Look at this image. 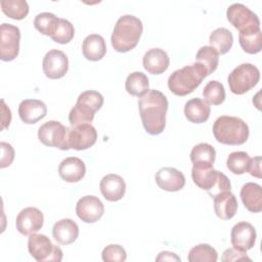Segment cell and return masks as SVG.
<instances>
[{
	"label": "cell",
	"mask_w": 262,
	"mask_h": 262,
	"mask_svg": "<svg viewBox=\"0 0 262 262\" xmlns=\"http://www.w3.org/2000/svg\"><path fill=\"white\" fill-rule=\"evenodd\" d=\"M168 99L164 93L151 89L138 99V108L142 125L150 135L161 134L166 126Z\"/></svg>",
	"instance_id": "obj_1"
},
{
	"label": "cell",
	"mask_w": 262,
	"mask_h": 262,
	"mask_svg": "<svg viewBox=\"0 0 262 262\" xmlns=\"http://www.w3.org/2000/svg\"><path fill=\"white\" fill-rule=\"evenodd\" d=\"M142 31L143 26L138 17L131 14L120 16L111 37L112 46L118 52H128L138 44Z\"/></svg>",
	"instance_id": "obj_2"
},
{
	"label": "cell",
	"mask_w": 262,
	"mask_h": 262,
	"mask_svg": "<svg viewBox=\"0 0 262 262\" xmlns=\"http://www.w3.org/2000/svg\"><path fill=\"white\" fill-rule=\"evenodd\" d=\"M207 76L206 68L195 61L192 64L174 71L168 79V87L173 94L185 96L198 88Z\"/></svg>",
	"instance_id": "obj_3"
},
{
	"label": "cell",
	"mask_w": 262,
	"mask_h": 262,
	"mask_svg": "<svg viewBox=\"0 0 262 262\" xmlns=\"http://www.w3.org/2000/svg\"><path fill=\"white\" fill-rule=\"evenodd\" d=\"M249 133L247 123L237 117L221 116L213 124V135L222 144H244L248 140Z\"/></svg>",
	"instance_id": "obj_4"
},
{
	"label": "cell",
	"mask_w": 262,
	"mask_h": 262,
	"mask_svg": "<svg viewBox=\"0 0 262 262\" xmlns=\"http://www.w3.org/2000/svg\"><path fill=\"white\" fill-rule=\"evenodd\" d=\"M191 177L196 186L207 190L209 195L214 199L219 193L230 191L231 183L227 176L222 172L213 169V166L193 165Z\"/></svg>",
	"instance_id": "obj_5"
},
{
	"label": "cell",
	"mask_w": 262,
	"mask_h": 262,
	"mask_svg": "<svg viewBox=\"0 0 262 262\" xmlns=\"http://www.w3.org/2000/svg\"><path fill=\"white\" fill-rule=\"evenodd\" d=\"M103 104V96L94 90H86L82 92L69 114V121L72 126L91 123L95 113L101 108Z\"/></svg>",
	"instance_id": "obj_6"
},
{
	"label": "cell",
	"mask_w": 262,
	"mask_h": 262,
	"mask_svg": "<svg viewBox=\"0 0 262 262\" xmlns=\"http://www.w3.org/2000/svg\"><path fill=\"white\" fill-rule=\"evenodd\" d=\"M260 80L259 69L252 63H242L231 71L227 83L232 93L242 95L254 88Z\"/></svg>",
	"instance_id": "obj_7"
},
{
	"label": "cell",
	"mask_w": 262,
	"mask_h": 262,
	"mask_svg": "<svg viewBox=\"0 0 262 262\" xmlns=\"http://www.w3.org/2000/svg\"><path fill=\"white\" fill-rule=\"evenodd\" d=\"M28 250L38 262H60L62 260L61 249L53 245L45 234L32 233L28 239Z\"/></svg>",
	"instance_id": "obj_8"
},
{
	"label": "cell",
	"mask_w": 262,
	"mask_h": 262,
	"mask_svg": "<svg viewBox=\"0 0 262 262\" xmlns=\"http://www.w3.org/2000/svg\"><path fill=\"white\" fill-rule=\"evenodd\" d=\"M228 21L239 32L250 33L260 30V20L256 13L242 3L231 4L226 11Z\"/></svg>",
	"instance_id": "obj_9"
},
{
	"label": "cell",
	"mask_w": 262,
	"mask_h": 262,
	"mask_svg": "<svg viewBox=\"0 0 262 262\" xmlns=\"http://www.w3.org/2000/svg\"><path fill=\"white\" fill-rule=\"evenodd\" d=\"M70 128L58 121H47L38 129V138L46 146L57 147L61 150L70 149L68 137Z\"/></svg>",
	"instance_id": "obj_10"
},
{
	"label": "cell",
	"mask_w": 262,
	"mask_h": 262,
	"mask_svg": "<svg viewBox=\"0 0 262 262\" xmlns=\"http://www.w3.org/2000/svg\"><path fill=\"white\" fill-rule=\"evenodd\" d=\"M20 31L16 26L3 23L0 27V58L13 60L19 52Z\"/></svg>",
	"instance_id": "obj_11"
},
{
	"label": "cell",
	"mask_w": 262,
	"mask_h": 262,
	"mask_svg": "<svg viewBox=\"0 0 262 262\" xmlns=\"http://www.w3.org/2000/svg\"><path fill=\"white\" fill-rule=\"evenodd\" d=\"M42 69L45 76L55 80L62 78L69 70V59L67 54L58 49L49 50L43 57Z\"/></svg>",
	"instance_id": "obj_12"
},
{
	"label": "cell",
	"mask_w": 262,
	"mask_h": 262,
	"mask_svg": "<svg viewBox=\"0 0 262 262\" xmlns=\"http://www.w3.org/2000/svg\"><path fill=\"white\" fill-rule=\"evenodd\" d=\"M96 139L97 131L90 123L76 125L69 131V146L76 150H84L91 147L96 142Z\"/></svg>",
	"instance_id": "obj_13"
},
{
	"label": "cell",
	"mask_w": 262,
	"mask_h": 262,
	"mask_svg": "<svg viewBox=\"0 0 262 262\" xmlns=\"http://www.w3.org/2000/svg\"><path fill=\"white\" fill-rule=\"evenodd\" d=\"M44 223L43 213L35 207L23 209L16 216V229L23 235H31L39 231Z\"/></svg>",
	"instance_id": "obj_14"
},
{
	"label": "cell",
	"mask_w": 262,
	"mask_h": 262,
	"mask_svg": "<svg viewBox=\"0 0 262 262\" xmlns=\"http://www.w3.org/2000/svg\"><path fill=\"white\" fill-rule=\"evenodd\" d=\"M256 229L249 222H237L231 228L230 242L233 248L238 251L247 252L251 250L256 243Z\"/></svg>",
	"instance_id": "obj_15"
},
{
	"label": "cell",
	"mask_w": 262,
	"mask_h": 262,
	"mask_svg": "<svg viewBox=\"0 0 262 262\" xmlns=\"http://www.w3.org/2000/svg\"><path fill=\"white\" fill-rule=\"evenodd\" d=\"M103 213L104 206L95 195H85L77 202L76 214L85 223H94L98 221Z\"/></svg>",
	"instance_id": "obj_16"
},
{
	"label": "cell",
	"mask_w": 262,
	"mask_h": 262,
	"mask_svg": "<svg viewBox=\"0 0 262 262\" xmlns=\"http://www.w3.org/2000/svg\"><path fill=\"white\" fill-rule=\"evenodd\" d=\"M156 183L166 191H178L185 185V177L182 172L172 167L161 168L156 173Z\"/></svg>",
	"instance_id": "obj_17"
},
{
	"label": "cell",
	"mask_w": 262,
	"mask_h": 262,
	"mask_svg": "<svg viewBox=\"0 0 262 262\" xmlns=\"http://www.w3.org/2000/svg\"><path fill=\"white\" fill-rule=\"evenodd\" d=\"M100 192L108 202H118L123 199L126 191L125 180L117 174H107L99 183Z\"/></svg>",
	"instance_id": "obj_18"
},
{
	"label": "cell",
	"mask_w": 262,
	"mask_h": 262,
	"mask_svg": "<svg viewBox=\"0 0 262 262\" xmlns=\"http://www.w3.org/2000/svg\"><path fill=\"white\" fill-rule=\"evenodd\" d=\"M143 68L152 75H160L167 71L170 64L168 53L161 48L148 49L142 58Z\"/></svg>",
	"instance_id": "obj_19"
},
{
	"label": "cell",
	"mask_w": 262,
	"mask_h": 262,
	"mask_svg": "<svg viewBox=\"0 0 262 262\" xmlns=\"http://www.w3.org/2000/svg\"><path fill=\"white\" fill-rule=\"evenodd\" d=\"M46 115L47 106L39 99H25L18 105V116L25 124H36Z\"/></svg>",
	"instance_id": "obj_20"
},
{
	"label": "cell",
	"mask_w": 262,
	"mask_h": 262,
	"mask_svg": "<svg viewBox=\"0 0 262 262\" xmlns=\"http://www.w3.org/2000/svg\"><path fill=\"white\" fill-rule=\"evenodd\" d=\"M86 173L84 162L77 157H69L62 160L58 166V174L66 182L74 183L82 180Z\"/></svg>",
	"instance_id": "obj_21"
},
{
	"label": "cell",
	"mask_w": 262,
	"mask_h": 262,
	"mask_svg": "<svg viewBox=\"0 0 262 262\" xmlns=\"http://www.w3.org/2000/svg\"><path fill=\"white\" fill-rule=\"evenodd\" d=\"M52 235L57 243L61 245H70L79 236V226L70 218L60 219L54 223Z\"/></svg>",
	"instance_id": "obj_22"
},
{
	"label": "cell",
	"mask_w": 262,
	"mask_h": 262,
	"mask_svg": "<svg viewBox=\"0 0 262 262\" xmlns=\"http://www.w3.org/2000/svg\"><path fill=\"white\" fill-rule=\"evenodd\" d=\"M237 211V201L230 191L219 193L214 198V212L222 220L231 219Z\"/></svg>",
	"instance_id": "obj_23"
},
{
	"label": "cell",
	"mask_w": 262,
	"mask_h": 262,
	"mask_svg": "<svg viewBox=\"0 0 262 262\" xmlns=\"http://www.w3.org/2000/svg\"><path fill=\"white\" fill-rule=\"evenodd\" d=\"M241 199L245 208L252 213L262 210V188L258 183L248 182L241 189Z\"/></svg>",
	"instance_id": "obj_24"
},
{
	"label": "cell",
	"mask_w": 262,
	"mask_h": 262,
	"mask_svg": "<svg viewBox=\"0 0 262 262\" xmlns=\"http://www.w3.org/2000/svg\"><path fill=\"white\" fill-rule=\"evenodd\" d=\"M82 52L84 57L88 60H100L106 53V45L103 37L98 34L88 35L83 41Z\"/></svg>",
	"instance_id": "obj_25"
},
{
	"label": "cell",
	"mask_w": 262,
	"mask_h": 262,
	"mask_svg": "<svg viewBox=\"0 0 262 262\" xmlns=\"http://www.w3.org/2000/svg\"><path fill=\"white\" fill-rule=\"evenodd\" d=\"M211 113L210 105L203 99L194 97L186 101L184 105L185 118L195 124H201L208 121Z\"/></svg>",
	"instance_id": "obj_26"
},
{
	"label": "cell",
	"mask_w": 262,
	"mask_h": 262,
	"mask_svg": "<svg viewBox=\"0 0 262 262\" xmlns=\"http://www.w3.org/2000/svg\"><path fill=\"white\" fill-rule=\"evenodd\" d=\"M209 42L210 46L214 48L218 54H225L232 46L233 36L228 29L218 28L211 33Z\"/></svg>",
	"instance_id": "obj_27"
},
{
	"label": "cell",
	"mask_w": 262,
	"mask_h": 262,
	"mask_svg": "<svg viewBox=\"0 0 262 262\" xmlns=\"http://www.w3.org/2000/svg\"><path fill=\"white\" fill-rule=\"evenodd\" d=\"M216 159V150L209 143H199L190 151V161L193 165L213 166Z\"/></svg>",
	"instance_id": "obj_28"
},
{
	"label": "cell",
	"mask_w": 262,
	"mask_h": 262,
	"mask_svg": "<svg viewBox=\"0 0 262 262\" xmlns=\"http://www.w3.org/2000/svg\"><path fill=\"white\" fill-rule=\"evenodd\" d=\"M148 78L142 72H133L126 78L125 89L129 94L133 96H142L148 91Z\"/></svg>",
	"instance_id": "obj_29"
},
{
	"label": "cell",
	"mask_w": 262,
	"mask_h": 262,
	"mask_svg": "<svg viewBox=\"0 0 262 262\" xmlns=\"http://www.w3.org/2000/svg\"><path fill=\"white\" fill-rule=\"evenodd\" d=\"M59 24V18L51 12L38 13L34 19V27L41 34L50 38L55 34Z\"/></svg>",
	"instance_id": "obj_30"
},
{
	"label": "cell",
	"mask_w": 262,
	"mask_h": 262,
	"mask_svg": "<svg viewBox=\"0 0 262 262\" xmlns=\"http://www.w3.org/2000/svg\"><path fill=\"white\" fill-rule=\"evenodd\" d=\"M0 5L3 13L12 19H24L29 13V4L26 0H3Z\"/></svg>",
	"instance_id": "obj_31"
},
{
	"label": "cell",
	"mask_w": 262,
	"mask_h": 262,
	"mask_svg": "<svg viewBox=\"0 0 262 262\" xmlns=\"http://www.w3.org/2000/svg\"><path fill=\"white\" fill-rule=\"evenodd\" d=\"M238 42L245 52L256 54L262 49V32L259 30L250 33H239Z\"/></svg>",
	"instance_id": "obj_32"
},
{
	"label": "cell",
	"mask_w": 262,
	"mask_h": 262,
	"mask_svg": "<svg viewBox=\"0 0 262 262\" xmlns=\"http://www.w3.org/2000/svg\"><path fill=\"white\" fill-rule=\"evenodd\" d=\"M187 259L189 262H216L218 253L210 245L200 244L189 251Z\"/></svg>",
	"instance_id": "obj_33"
},
{
	"label": "cell",
	"mask_w": 262,
	"mask_h": 262,
	"mask_svg": "<svg viewBox=\"0 0 262 262\" xmlns=\"http://www.w3.org/2000/svg\"><path fill=\"white\" fill-rule=\"evenodd\" d=\"M195 61L202 63L206 68L209 76L218 67L219 54L211 46H203L199 49V51L195 54Z\"/></svg>",
	"instance_id": "obj_34"
},
{
	"label": "cell",
	"mask_w": 262,
	"mask_h": 262,
	"mask_svg": "<svg viewBox=\"0 0 262 262\" xmlns=\"http://www.w3.org/2000/svg\"><path fill=\"white\" fill-rule=\"evenodd\" d=\"M225 89L224 86L216 81H210L203 89V96L208 104L219 105L225 100Z\"/></svg>",
	"instance_id": "obj_35"
},
{
	"label": "cell",
	"mask_w": 262,
	"mask_h": 262,
	"mask_svg": "<svg viewBox=\"0 0 262 262\" xmlns=\"http://www.w3.org/2000/svg\"><path fill=\"white\" fill-rule=\"evenodd\" d=\"M250 160L251 158L246 151H233L227 157L226 166L231 173L242 175L248 171Z\"/></svg>",
	"instance_id": "obj_36"
},
{
	"label": "cell",
	"mask_w": 262,
	"mask_h": 262,
	"mask_svg": "<svg viewBox=\"0 0 262 262\" xmlns=\"http://www.w3.org/2000/svg\"><path fill=\"white\" fill-rule=\"evenodd\" d=\"M75 35V29L71 21L64 18H59V24L55 34L51 37V39L59 44H68Z\"/></svg>",
	"instance_id": "obj_37"
},
{
	"label": "cell",
	"mask_w": 262,
	"mask_h": 262,
	"mask_svg": "<svg viewBox=\"0 0 262 262\" xmlns=\"http://www.w3.org/2000/svg\"><path fill=\"white\" fill-rule=\"evenodd\" d=\"M101 258L105 262L115 261L123 262L127 259V254L125 249L120 245H108L106 246L101 253Z\"/></svg>",
	"instance_id": "obj_38"
},
{
	"label": "cell",
	"mask_w": 262,
	"mask_h": 262,
	"mask_svg": "<svg viewBox=\"0 0 262 262\" xmlns=\"http://www.w3.org/2000/svg\"><path fill=\"white\" fill-rule=\"evenodd\" d=\"M0 148H1V162H0V168H6L11 165L14 159V149L11 146V144L7 142H0Z\"/></svg>",
	"instance_id": "obj_39"
},
{
	"label": "cell",
	"mask_w": 262,
	"mask_h": 262,
	"mask_svg": "<svg viewBox=\"0 0 262 262\" xmlns=\"http://www.w3.org/2000/svg\"><path fill=\"white\" fill-rule=\"evenodd\" d=\"M223 262H230V261H252L246 254V252L238 251L234 248L226 249L221 257Z\"/></svg>",
	"instance_id": "obj_40"
},
{
	"label": "cell",
	"mask_w": 262,
	"mask_h": 262,
	"mask_svg": "<svg viewBox=\"0 0 262 262\" xmlns=\"http://www.w3.org/2000/svg\"><path fill=\"white\" fill-rule=\"evenodd\" d=\"M260 164H261V157H255L252 158L250 160L249 163V167H248V171L250 173V175L257 177V178H261V168H260Z\"/></svg>",
	"instance_id": "obj_41"
},
{
	"label": "cell",
	"mask_w": 262,
	"mask_h": 262,
	"mask_svg": "<svg viewBox=\"0 0 262 262\" xmlns=\"http://www.w3.org/2000/svg\"><path fill=\"white\" fill-rule=\"evenodd\" d=\"M1 130H4L5 128H7L10 124L11 121V112L10 110L6 106L4 100H1Z\"/></svg>",
	"instance_id": "obj_42"
},
{
	"label": "cell",
	"mask_w": 262,
	"mask_h": 262,
	"mask_svg": "<svg viewBox=\"0 0 262 262\" xmlns=\"http://www.w3.org/2000/svg\"><path fill=\"white\" fill-rule=\"evenodd\" d=\"M156 261H180V258L175 253L164 251L158 255Z\"/></svg>",
	"instance_id": "obj_43"
}]
</instances>
